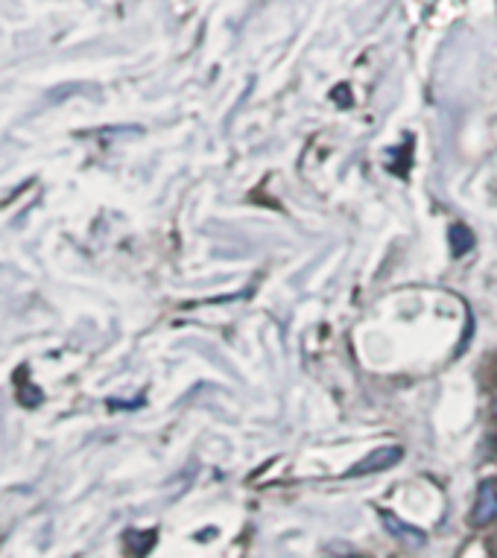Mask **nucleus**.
<instances>
[{"label": "nucleus", "mask_w": 497, "mask_h": 558, "mask_svg": "<svg viewBox=\"0 0 497 558\" xmlns=\"http://www.w3.org/2000/svg\"><path fill=\"white\" fill-rule=\"evenodd\" d=\"M401 459H404V447L383 445L378 447V450H372L369 456H363L354 468H348L345 477H369V474H378V471H389V468H395Z\"/></svg>", "instance_id": "f257e3e1"}, {"label": "nucleus", "mask_w": 497, "mask_h": 558, "mask_svg": "<svg viewBox=\"0 0 497 558\" xmlns=\"http://www.w3.org/2000/svg\"><path fill=\"white\" fill-rule=\"evenodd\" d=\"M497 521V485L495 480H483L477 488V500L471 509V523L474 526H489Z\"/></svg>", "instance_id": "f03ea898"}, {"label": "nucleus", "mask_w": 497, "mask_h": 558, "mask_svg": "<svg viewBox=\"0 0 497 558\" xmlns=\"http://www.w3.org/2000/svg\"><path fill=\"white\" fill-rule=\"evenodd\" d=\"M381 521H383V526L389 529V535H392V538H398L401 544H407V547H413V550H419V547L427 544V535H424L421 529L410 526V523L398 521V518H395L392 512H386V509L381 512Z\"/></svg>", "instance_id": "7ed1b4c3"}, {"label": "nucleus", "mask_w": 497, "mask_h": 558, "mask_svg": "<svg viewBox=\"0 0 497 558\" xmlns=\"http://www.w3.org/2000/svg\"><path fill=\"white\" fill-rule=\"evenodd\" d=\"M448 240H451V252L462 258L471 246H474V234L465 228V225H454L451 231H448Z\"/></svg>", "instance_id": "20e7f679"}, {"label": "nucleus", "mask_w": 497, "mask_h": 558, "mask_svg": "<svg viewBox=\"0 0 497 558\" xmlns=\"http://www.w3.org/2000/svg\"><path fill=\"white\" fill-rule=\"evenodd\" d=\"M348 558H363V556H348Z\"/></svg>", "instance_id": "39448f33"}, {"label": "nucleus", "mask_w": 497, "mask_h": 558, "mask_svg": "<svg viewBox=\"0 0 497 558\" xmlns=\"http://www.w3.org/2000/svg\"><path fill=\"white\" fill-rule=\"evenodd\" d=\"M495 553H497V541H495Z\"/></svg>", "instance_id": "423d86ee"}, {"label": "nucleus", "mask_w": 497, "mask_h": 558, "mask_svg": "<svg viewBox=\"0 0 497 558\" xmlns=\"http://www.w3.org/2000/svg\"><path fill=\"white\" fill-rule=\"evenodd\" d=\"M495 410H497V404H495Z\"/></svg>", "instance_id": "0eeeda50"}]
</instances>
